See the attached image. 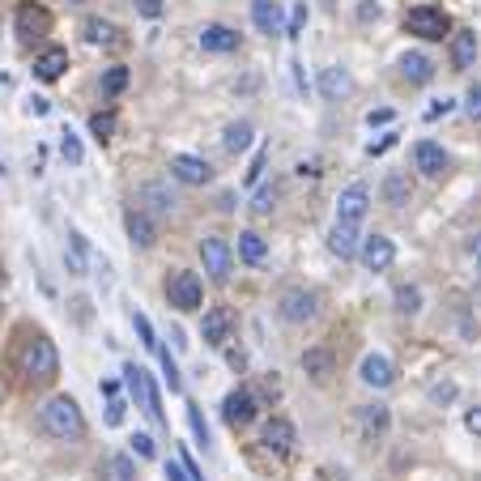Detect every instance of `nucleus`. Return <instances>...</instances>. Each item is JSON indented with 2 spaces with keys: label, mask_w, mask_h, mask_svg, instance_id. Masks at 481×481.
<instances>
[{
  "label": "nucleus",
  "mask_w": 481,
  "mask_h": 481,
  "mask_svg": "<svg viewBox=\"0 0 481 481\" xmlns=\"http://www.w3.org/2000/svg\"><path fill=\"white\" fill-rule=\"evenodd\" d=\"M17 375L26 383H52L60 375V354L47 332H26L22 350H17Z\"/></svg>",
  "instance_id": "f257e3e1"
},
{
  "label": "nucleus",
  "mask_w": 481,
  "mask_h": 481,
  "mask_svg": "<svg viewBox=\"0 0 481 481\" xmlns=\"http://www.w3.org/2000/svg\"><path fill=\"white\" fill-rule=\"evenodd\" d=\"M39 430L47 435V439L56 443H72L85 435V418H82V405L72 397H52L43 400L39 409Z\"/></svg>",
  "instance_id": "f03ea898"
},
{
  "label": "nucleus",
  "mask_w": 481,
  "mask_h": 481,
  "mask_svg": "<svg viewBox=\"0 0 481 481\" xmlns=\"http://www.w3.org/2000/svg\"><path fill=\"white\" fill-rule=\"evenodd\" d=\"M405 30L422 43H439L452 34V17L443 14V9H435V5H418V9L405 14Z\"/></svg>",
  "instance_id": "7ed1b4c3"
},
{
  "label": "nucleus",
  "mask_w": 481,
  "mask_h": 481,
  "mask_svg": "<svg viewBox=\"0 0 481 481\" xmlns=\"http://www.w3.org/2000/svg\"><path fill=\"white\" fill-rule=\"evenodd\" d=\"M200 265L209 273V282L226 285L230 273H235V247H230L222 235H205V239H200Z\"/></svg>",
  "instance_id": "20e7f679"
},
{
  "label": "nucleus",
  "mask_w": 481,
  "mask_h": 481,
  "mask_svg": "<svg viewBox=\"0 0 481 481\" xmlns=\"http://www.w3.org/2000/svg\"><path fill=\"white\" fill-rule=\"evenodd\" d=\"M167 303L175 312H200V303H205V285H200L197 273L188 269H175L167 277Z\"/></svg>",
  "instance_id": "39448f33"
},
{
  "label": "nucleus",
  "mask_w": 481,
  "mask_h": 481,
  "mask_svg": "<svg viewBox=\"0 0 481 481\" xmlns=\"http://www.w3.org/2000/svg\"><path fill=\"white\" fill-rule=\"evenodd\" d=\"M315 312H320V294L307 290V285H290L277 298V315L285 324H307V320H315Z\"/></svg>",
  "instance_id": "423d86ee"
},
{
  "label": "nucleus",
  "mask_w": 481,
  "mask_h": 481,
  "mask_svg": "<svg viewBox=\"0 0 481 481\" xmlns=\"http://www.w3.org/2000/svg\"><path fill=\"white\" fill-rule=\"evenodd\" d=\"M124 383H128V392H132V400H137L158 426L167 422V418H162V397H158L154 375H149V370L145 367H124Z\"/></svg>",
  "instance_id": "0eeeda50"
},
{
  "label": "nucleus",
  "mask_w": 481,
  "mask_h": 481,
  "mask_svg": "<svg viewBox=\"0 0 481 481\" xmlns=\"http://www.w3.org/2000/svg\"><path fill=\"white\" fill-rule=\"evenodd\" d=\"M255 413H260V400H255L252 388H235V392H226V400H222V422L235 426V430L252 426Z\"/></svg>",
  "instance_id": "6e6552de"
},
{
  "label": "nucleus",
  "mask_w": 481,
  "mask_h": 481,
  "mask_svg": "<svg viewBox=\"0 0 481 481\" xmlns=\"http://www.w3.org/2000/svg\"><path fill=\"white\" fill-rule=\"evenodd\" d=\"M358 260H362V269H367V273L392 269V260H397V243L388 239V235H367V239L358 243Z\"/></svg>",
  "instance_id": "1a4fd4ad"
},
{
  "label": "nucleus",
  "mask_w": 481,
  "mask_h": 481,
  "mask_svg": "<svg viewBox=\"0 0 481 481\" xmlns=\"http://www.w3.org/2000/svg\"><path fill=\"white\" fill-rule=\"evenodd\" d=\"M230 332H235V315H230V307H209L205 320H200V337H205V345L222 350V345L230 341Z\"/></svg>",
  "instance_id": "9d476101"
},
{
  "label": "nucleus",
  "mask_w": 481,
  "mask_h": 481,
  "mask_svg": "<svg viewBox=\"0 0 481 481\" xmlns=\"http://www.w3.org/2000/svg\"><path fill=\"white\" fill-rule=\"evenodd\" d=\"M124 230H128V243H132V247H141V252L158 243V222H154V217H149L145 209H137V205H128Z\"/></svg>",
  "instance_id": "9b49d317"
},
{
  "label": "nucleus",
  "mask_w": 481,
  "mask_h": 481,
  "mask_svg": "<svg viewBox=\"0 0 481 481\" xmlns=\"http://www.w3.org/2000/svg\"><path fill=\"white\" fill-rule=\"evenodd\" d=\"M370 209V188L367 184H350L345 192L337 197V222H362Z\"/></svg>",
  "instance_id": "f8f14e48"
},
{
  "label": "nucleus",
  "mask_w": 481,
  "mask_h": 481,
  "mask_svg": "<svg viewBox=\"0 0 481 481\" xmlns=\"http://www.w3.org/2000/svg\"><path fill=\"white\" fill-rule=\"evenodd\" d=\"M137 209H145L149 217H170V209H175V197H170L167 184L149 179V184L137 188Z\"/></svg>",
  "instance_id": "ddd939ff"
},
{
  "label": "nucleus",
  "mask_w": 481,
  "mask_h": 481,
  "mask_svg": "<svg viewBox=\"0 0 481 481\" xmlns=\"http://www.w3.org/2000/svg\"><path fill=\"white\" fill-rule=\"evenodd\" d=\"M170 175H175L179 184L200 188V184H209V179H213V167L205 162V158H197V154H175V158H170Z\"/></svg>",
  "instance_id": "4468645a"
},
{
  "label": "nucleus",
  "mask_w": 481,
  "mask_h": 481,
  "mask_svg": "<svg viewBox=\"0 0 481 481\" xmlns=\"http://www.w3.org/2000/svg\"><path fill=\"white\" fill-rule=\"evenodd\" d=\"M47 30H52V14H47L43 5H34V0L17 5V34H22V39H43Z\"/></svg>",
  "instance_id": "2eb2a0df"
},
{
  "label": "nucleus",
  "mask_w": 481,
  "mask_h": 481,
  "mask_svg": "<svg viewBox=\"0 0 481 481\" xmlns=\"http://www.w3.org/2000/svg\"><path fill=\"white\" fill-rule=\"evenodd\" d=\"M447 39H452V47H447V52H452V69L468 72L477 64V30H452Z\"/></svg>",
  "instance_id": "dca6fc26"
},
{
  "label": "nucleus",
  "mask_w": 481,
  "mask_h": 481,
  "mask_svg": "<svg viewBox=\"0 0 481 481\" xmlns=\"http://www.w3.org/2000/svg\"><path fill=\"white\" fill-rule=\"evenodd\" d=\"M413 167L422 170L426 179H439L443 170H447V154H443L439 141H418L413 145Z\"/></svg>",
  "instance_id": "f3484780"
},
{
  "label": "nucleus",
  "mask_w": 481,
  "mask_h": 481,
  "mask_svg": "<svg viewBox=\"0 0 481 481\" xmlns=\"http://www.w3.org/2000/svg\"><path fill=\"white\" fill-rule=\"evenodd\" d=\"M260 443H265V452H273V456H290V452H294V443H298V435H294V426L285 422V418H273V422L265 426Z\"/></svg>",
  "instance_id": "a211bd4d"
},
{
  "label": "nucleus",
  "mask_w": 481,
  "mask_h": 481,
  "mask_svg": "<svg viewBox=\"0 0 481 481\" xmlns=\"http://www.w3.org/2000/svg\"><path fill=\"white\" fill-rule=\"evenodd\" d=\"M358 380L367 383V388H392V383H397V367L383 354H367L362 367H358Z\"/></svg>",
  "instance_id": "6ab92c4d"
},
{
  "label": "nucleus",
  "mask_w": 481,
  "mask_h": 481,
  "mask_svg": "<svg viewBox=\"0 0 481 481\" xmlns=\"http://www.w3.org/2000/svg\"><path fill=\"white\" fill-rule=\"evenodd\" d=\"M200 47H205V52H213V56H230V52H239V30L213 22V26L200 30Z\"/></svg>",
  "instance_id": "aec40b11"
},
{
  "label": "nucleus",
  "mask_w": 481,
  "mask_h": 481,
  "mask_svg": "<svg viewBox=\"0 0 481 481\" xmlns=\"http://www.w3.org/2000/svg\"><path fill=\"white\" fill-rule=\"evenodd\" d=\"M358 243H362V235H358L354 222H332V230H328V252L341 255V260H354Z\"/></svg>",
  "instance_id": "412c9836"
},
{
  "label": "nucleus",
  "mask_w": 481,
  "mask_h": 481,
  "mask_svg": "<svg viewBox=\"0 0 481 481\" xmlns=\"http://www.w3.org/2000/svg\"><path fill=\"white\" fill-rule=\"evenodd\" d=\"M69 69V52L64 47H43L39 56H34V77L39 82H60Z\"/></svg>",
  "instance_id": "4be33fe9"
},
{
  "label": "nucleus",
  "mask_w": 481,
  "mask_h": 481,
  "mask_svg": "<svg viewBox=\"0 0 481 481\" xmlns=\"http://www.w3.org/2000/svg\"><path fill=\"white\" fill-rule=\"evenodd\" d=\"M252 22H255L260 34H285L282 5H277V0H252Z\"/></svg>",
  "instance_id": "5701e85b"
},
{
  "label": "nucleus",
  "mask_w": 481,
  "mask_h": 481,
  "mask_svg": "<svg viewBox=\"0 0 481 481\" xmlns=\"http://www.w3.org/2000/svg\"><path fill=\"white\" fill-rule=\"evenodd\" d=\"M358 422H362V439H383L388 435V426H392V413H388V405H362V413H358Z\"/></svg>",
  "instance_id": "b1692460"
},
{
  "label": "nucleus",
  "mask_w": 481,
  "mask_h": 481,
  "mask_svg": "<svg viewBox=\"0 0 481 481\" xmlns=\"http://www.w3.org/2000/svg\"><path fill=\"white\" fill-rule=\"evenodd\" d=\"M350 90H354V77L341 69V64H332V69H320V94H324V99L337 102V99H345Z\"/></svg>",
  "instance_id": "393cba45"
},
{
  "label": "nucleus",
  "mask_w": 481,
  "mask_h": 481,
  "mask_svg": "<svg viewBox=\"0 0 481 481\" xmlns=\"http://www.w3.org/2000/svg\"><path fill=\"white\" fill-rule=\"evenodd\" d=\"M400 77L413 85H426V82H435V64H430V56H422V52H405V56H400Z\"/></svg>",
  "instance_id": "a878e982"
},
{
  "label": "nucleus",
  "mask_w": 481,
  "mask_h": 481,
  "mask_svg": "<svg viewBox=\"0 0 481 481\" xmlns=\"http://www.w3.org/2000/svg\"><path fill=\"white\" fill-rule=\"evenodd\" d=\"M99 481H137V465H132V456H102L99 460Z\"/></svg>",
  "instance_id": "bb28decb"
},
{
  "label": "nucleus",
  "mask_w": 481,
  "mask_h": 481,
  "mask_svg": "<svg viewBox=\"0 0 481 481\" xmlns=\"http://www.w3.org/2000/svg\"><path fill=\"white\" fill-rule=\"evenodd\" d=\"M303 370H307L315 383H328V380H332V370H337V358L328 354L324 345H315V350L303 354Z\"/></svg>",
  "instance_id": "cd10ccee"
},
{
  "label": "nucleus",
  "mask_w": 481,
  "mask_h": 481,
  "mask_svg": "<svg viewBox=\"0 0 481 481\" xmlns=\"http://www.w3.org/2000/svg\"><path fill=\"white\" fill-rule=\"evenodd\" d=\"M82 34H85V43H94V47H115V43H120V26L107 22V17H85Z\"/></svg>",
  "instance_id": "c85d7f7f"
},
{
  "label": "nucleus",
  "mask_w": 481,
  "mask_h": 481,
  "mask_svg": "<svg viewBox=\"0 0 481 481\" xmlns=\"http://www.w3.org/2000/svg\"><path fill=\"white\" fill-rule=\"evenodd\" d=\"M235 255H239L243 265H265V255H269V243H265V235H260V230H243Z\"/></svg>",
  "instance_id": "c756f323"
},
{
  "label": "nucleus",
  "mask_w": 481,
  "mask_h": 481,
  "mask_svg": "<svg viewBox=\"0 0 481 481\" xmlns=\"http://www.w3.org/2000/svg\"><path fill=\"white\" fill-rule=\"evenodd\" d=\"M255 128L252 120H235V124H226V132H222V145H226V154H243L247 145H252Z\"/></svg>",
  "instance_id": "7c9ffc66"
},
{
  "label": "nucleus",
  "mask_w": 481,
  "mask_h": 481,
  "mask_svg": "<svg viewBox=\"0 0 481 481\" xmlns=\"http://www.w3.org/2000/svg\"><path fill=\"white\" fill-rule=\"evenodd\" d=\"M124 90H128V69L124 64H111V69L102 72V99H115Z\"/></svg>",
  "instance_id": "2f4dec72"
},
{
  "label": "nucleus",
  "mask_w": 481,
  "mask_h": 481,
  "mask_svg": "<svg viewBox=\"0 0 481 481\" xmlns=\"http://www.w3.org/2000/svg\"><path fill=\"white\" fill-rule=\"evenodd\" d=\"M247 209H252L255 217H269V213L277 209V188H273V184H260V188H255V197H252V205H247Z\"/></svg>",
  "instance_id": "473e14b6"
},
{
  "label": "nucleus",
  "mask_w": 481,
  "mask_h": 481,
  "mask_svg": "<svg viewBox=\"0 0 481 481\" xmlns=\"http://www.w3.org/2000/svg\"><path fill=\"white\" fill-rule=\"evenodd\" d=\"M397 312L400 315L422 312V290H418V285H397Z\"/></svg>",
  "instance_id": "72a5a7b5"
},
{
  "label": "nucleus",
  "mask_w": 481,
  "mask_h": 481,
  "mask_svg": "<svg viewBox=\"0 0 481 481\" xmlns=\"http://www.w3.org/2000/svg\"><path fill=\"white\" fill-rule=\"evenodd\" d=\"M115 124H120V120H115V111H99V115H90V132H94V141H111L115 137Z\"/></svg>",
  "instance_id": "f704fd0d"
},
{
  "label": "nucleus",
  "mask_w": 481,
  "mask_h": 481,
  "mask_svg": "<svg viewBox=\"0 0 481 481\" xmlns=\"http://www.w3.org/2000/svg\"><path fill=\"white\" fill-rule=\"evenodd\" d=\"M383 200H388V205H409V184H405V179H400V175H388V179H383Z\"/></svg>",
  "instance_id": "c9c22d12"
},
{
  "label": "nucleus",
  "mask_w": 481,
  "mask_h": 481,
  "mask_svg": "<svg viewBox=\"0 0 481 481\" xmlns=\"http://www.w3.org/2000/svg\"><path fill=\"white\" fill-rule=\"evenodd\" d=\"M132 328H137V337H141V345L149 350V354H158V350H162V341H158L154 324H149V320H145L141 312H132Z\"/></svg>",
  "instance_id": "e433bc0d"
},
{
  "label": "nucleus",
  "mask_w": 481,
  "mask_h": 481,
  "mask_svg": "<svg viewBox=\"0 0 481 481\" xmlns=\"http://www.w3.org/2000/svg\"><path fill=\"white\" fill-rule=\"evenodd\" d=\"M85 252H90V247H85V239L77 235V230H69V252H64V260H69L72 273H85Z\"/></svg>",
  "instance_id": "4c0bfd02"
},
{
  "label": "nucleus",
  "mask_w": 481,
  "mask_h": 481,
  "mask_svg": "<svg viewBox=\"0 0 481 481\" xmlns=\"http://www.w3.org/2000/svg\"><path fill=\"white\" fill-rule=\"evenodd\" d=\"M60 154H64V158H69V162H72V167H77V162H82V141H77V137H72V132H69V128H64V132H60Z\"/></svg>",
  "instance_id": "58836bf2"
},
{
  "label": "nucleus",
  "mask_w": 481,
  "mask_h": 481,
  "mask_svg": "<svg viewBox=\"0 0 481 481\" xmlns=\"http://www.w3.org/2000/svg\"><path fill=\"white\" fill-rule=\"evenodd\" d=\"M188 422H192V435H197L200 447H209V426H205V418H200L197 405H188Z\"/></svg>",
  "instance_id": "ea45409f"
},
{
  "label": "nucleus",
  "mask_w": 481,
  "mask_h": 481,
  "mask_svg": "<svg viewBox=\"0 0 481 481\" xmlns=\"http://www.w3.org/2000/svg\"><path fill=\"white\" fill-rule=\"evenodd\" d=\"M158 358H162V370H167V388H170V392H179V388H184V380H179V367H175V358H170L167 350H158Z\"/></svg>",
  "instance_id": "a19ab883"
},
{
  "label": "nucleus",
  "mask_w": 481,
  "mask_h": 481,
  "mask_svg": "<svg viewBox=\"0 0 481 481\" xmlns=\"http://www.w3.org/2000/svg\"><path fill=\"white\" fill-rule=\"evenodd\" d=\"M303 30H307V5L298 0V5H294V14H290V26H285V34H290V39H298Z\"/></svg>",
  "instance_id": "79ce46f5"
},
{
  "label": "nucleus",
  "mask_w": 481,
  "mask_h": 481,
  "mask_svg": "<svg viewBox=\"0 0 481 481\" xmlns=\"http://www.w3.org/2000/svg\"><path fill=\"white\" fill-rule=\"evenodd\" d=\"M465 107H468V120L481 128V82L477 85H468V99H465Z\"/></svg>",
  "instance_id": "37998d69"
},
{
  "label": "nucleus",
  "mask_w": 481,
  "mask_h": 481,
  "mask_svg": "<svg viewBox=\"0 0 481 481\" xmlns=\"http://www.w3.org/2000/svg\"><path fill=\"white\" fill-rule=\"evenodd\" d=\"M132 452L141 456V460H154V439H149V435H137V439H132Z\"/></svg>",
  "instance_id": "c03bdc74"
},
{
  "label": "nucleus",
  "mask_w": 481,
  "mask_h": 481,
  "mask_svg": "<svg viewBox=\"0 0 481 481\" xmlns=\"http://www.w3.org/2000/svg\"><path fill=\"white\" fill-rule=\"evenodd\" d=\"M124 409H128L124 400L111 397V405H107V426H120V422H124Z\"/></svg>",
  "instance_id": "a18cd8bd"
},
{
  "label": "nucleus",
  "mask_w": 481,
  "mask_h": 481,
  "mask_svg": "<svg viewBox=\"0 0 481 481\" xmlns=\"http://www.w3.org/2000/svg\"><path fill=\"white\" fill-rule=\"evenodd\" d=\"M141 17H162V0H132Z\"/></svg>",
  "instance_id": "49530a36"
},
{
  "label": "nucleus",
  "mask_w": 481,
  "mask_h": 481,
  "mask_svg": "<svg viewBox=\"0 0 481 481\" xmlns=\"http://www.w3.org/2000/svg\"><path fill=\"white\" fill-rule=\"evenodd\" d=\"M392 145H397V132H388L383 141H370V145H367V154H370V158H375V154H388Z\"/></svg>",
  "instance_id": "de8ad7c7"
},
{
  "label": "nucleus",
  "mask_w": 481,
  "mask_h": 481,
  "mask_svg": "<svg viewBox=\"0 0 481 481\" xmlns=\"http://www.w3.org/2000/svg\"><path fill=\"white\" fill-rule=\"evenodd\" d=\"M465 426H468V435H481V405L465 409Z\"/></svg>",
  "instance_id": "09e8293b"
},
{
  "label": "nucleus",
  "mask_w": 481,
  "mask_h": 481,
  "mask_svg": "<svg viewBox=\"0 0 481 481\" xmlns=\"http://www.w3.org/2000/svg\"><path fill=\"white\" fill-rule=\"evenodd\" d=\"M167 481H192V477H188V468L179 460H167Z\"/></svg>",
  "instance_id": "8fccbe9b"
},
{
  "label": "nucleus",
  "mask_w": 481,
  "mask_h": 481,
  "mask_svg": "<svg viewBox=\"0 0 481 481\" xmlns=\"http://www.w3.org/2000/svg\"><path fill=\"white\" fill-rule=\"evenodd\" d=\"M226 362L235 370H243V367H247V354H243V350H226Z\"/></svg>",
  "instance_id": "3c124183"
},
{
  "label": "nucleus",
  "mask_w": 481,
  "mask_h": 481,
  "mask_svg": "<svg viewBox=\"0 0 481 481\" xmlns=\"http://www.w3.org/2000/svg\"><path fill=\"white\" fill-rule=\"evenodd\" d=\"M452 111V99H443V102H435L430 111H426V120H439V115H447Z\"/></svg>",
  "instance_id": "603ef678"
},
{
  "label": "nucleus",
  "mask_w": 481,
  "mask_h": 481,
  "mask_svg": "<svg viewBox=\"0 0 481 481\" xmlns=\"http://www.w3.org/2000/svg\"><path fill=\"white\" fill-rule=\"evenodd\" d=\"M260 170H265V149H260V154H255L252 170H247V184H255V179H260Z\"/></svg>",
  "instance_id": "864d4df0"
},
{
  "label": "nucleus",
  "mask_w": 481,
  "mask_h": 481,
  "mask_svg": "<svg viewBox=\"0 0 481 481\" xmlns=\"http://www.w3.org/2000/svg\"><path fill=\"white\" fill-rule=\"evenodd\" d=\"M388 120H392V111H370V115H367V124H370V128H375V124H388Z\"/></svg>",
  "instance_id": "5fc2aeb1"
},
{
  "label": "nucleus",
  "mask_w": 481,
  "mask_h": 481,
  "mask_svg": "<svg viewBox=\"0 0 481 481\" xmlns=\"http://www.w3.org/2000/svg\"><path fill=\"white\" fill-rule=\"evenodd\" d=\"M30 111H34V115H47V99H30Z\"/></svg>",
  "instance_id": "6e6d98bb"
},
{
  "label": "nucleus",
  "mask_w": 481,
  "mask_h": 481,
  "mask_svg": "<svg viewBox=\"0 0 481 481\" xmlns=\"http://www.w3.org/2000/svg\"><path fill=\"white\" fill-rule=\"evenodd\" d=\"M69 5H85V0H69Z\"/></svg>",
  "instance_id": "4d7b16f0"
},
{
  "label": "nucleus",
  "mask_w": 481,
  "mask_h": 481,
  "mask_svg": "<svg viewBox=\"0 0 481 481\" xmlns=\"http://www.w3.org/2000/svg\"><path fill=\"white\" fill-rule=\"evenodd\" d=\"M477 265H481V247H477Z\"/></svg>",
  "instance_id": "13d9d810"
}]
</instances>
